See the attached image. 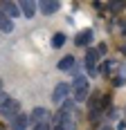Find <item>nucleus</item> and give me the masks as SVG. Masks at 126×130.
Segmentation results:
<instances>
[{"label":"nucleus","mask_w":126,"mask_h":130,"mask_svg":"<svg viewBox=\"0 0 126 130\" xmlns=\"http://www.w3.org/2000/svg\"><path fill=\"white\" fill-rule=\"evenodd\" d=\"M20 115V103L16 101V99H11V96H7L2 103H0V117L9 119L11 121L14 117H18Z\"/></svg>","instance_id":"f257e3e1"},{"label":"nucleus","mask_w":126,"mask_h":130,"mask_svg":"<svg viewBox=\"0 0 126 130\" xmlns=\"http://www.w3.org/2000/svg\"><path fill=\"white\" fill-rule=\"evenodd\" d=\"M72 92H74L77 101H86L88 99V78L86 76H77L72 83Z\"/></svg>","instance_id":"f03ea898"},{"label":"nucleus","mask_w":126,"mask_h":130,"mask_svg":"<svg viewBox=\"0 0 126 130\" xmlns=\"http://www.w3.org/2000/svg\"><path fill=\"white\" fill-rule=\"evenodd\" d=\"M70 90H72V85H68V83H59V85L54 88V92H52V101H54V103H63L65 96L70 94Z\"/></svg>","instance_id":"7ed1b4c3"},{"label":"nucleus","mask_w":126,"mask_h":130,"mask_svg":"<svg viewBox=\"0 0 126 130\" xmlns=\"http://www.w3.org/2000/svg\"><path fill=\"white\" fill-rule=\"evenodd\" d=\"M97 58H99V52L97 50H88V54H86V70H88L90 76L97 74Z\"/></svg>","instance_id":"20e7f679"},{"label":"nucleus","mask_w":126,"mask_h":130,"mask_svg":"<svg viewBox=\"0 0 126 130\" xmlns=\"http://www.w3.org/2000/svg\"><path fill=\"white\" fill-rule=\"evenodd\" d=\"M29 121H34V126L36 123H45V121H50V112L45 108H34V112L29 115Z\"/></svg>","instance_id":"39448f33"},{"label":"nucleus","mask_w":126,"mask_h":130,"mask_svg":"<svg viewBox=\"0 0 126 130\" xmlns=\"http://www.w3.org/2000/svg\"><path fill=\"white\" fill-rule=\"evenodd\" d=\"M9 128H11V130H27V128H29V117H27V115L14 117L11 121H9Z\"/></svg>","instance_id":"423d86ee"},{"label":"nucleus","mask_w":126,"mask_h":130,"mask_svg":"<svg viewBox=\"0 0 126 130\" xmlns=\"http://www.w3.org/2000/svg\"><path fill=\"white\" fill-rule=\"evenodd\" d=\"M18 7H20V11H23L25 18H34V16H36V2H32V0L18 2Z\"/></svg>","instance_id":"0eeeda50"},{"label":"nucleus","mask_w":126,"mask_h":130,"mask_svg":"<svg viewBox=\"0 0 126 130\" xmlns=\"http://www.w3.org/2000/svg\"><path fill=\"white\" fill-rule=\"evenodd\" d=\"M18 9H20V7H18L16 2H7V0L0 2V11L5 13L7 18H16V16H18Z\"/></svg>","instance_id":"6e6552de"},{"label":"nucleus","mask_w":126,"mask_h":130,"mask_svg":"<svg viewBox=\"0 0 126 130\" xmlns=\"http://www.w3.org/2000/svg\"><path fill=\"white\" fill-rule=\"evenodd\" d=\"M74 43H77V47H88L90 43H92V31H90V29L81 31V34L74 38Z\"/></svg>","instance_id":"1a4fd4ad"},{"label":"nucleus","mask_w":126,"mask_h":130,"mask_svg":"<svg viewBox=\"0 0 126 130\" xmlns=\"http://www.w3.org/2000/svg\"><path fill=\"white\" fill-rule=\"evenodd\" d=\"M38 9L43 11V16H52L54 11H59V2H38Z\"/></svg>","instance_id":"9d476101"},{"label":"nucleus","mask_w":126,"mask_h":130,"mask_svg":"<svg viewBox=\"0 0 126 130\" xmlns=\"http://www.w3.org/2000/svg\"><path fill=\"white\" fill-rule=\"evenodd\" d=\"M72 67H74V56H65L56 65V70H61V72H72Z\"/></svg>","instance_id":"9b49d317"},{"label":"nucleus","mask_w":126,"mask_h":130,"mask_svg":"<svg viewBox=\"0 0 126 130\" xmlns=\"http://www.w3.org/2000/svg\"><path fill=\"white\" fill-rule=\"evenodd\" d=\"M0 31H5V34H11V31H14V23H11V18H7L2 11H0Z\"/></svg>","instance_id":"f8f14e48"},{"label":"nucleus","mask_w":126,"mask_h":130,"mask_svg":"<svg viewBox=\"0 0 126 130\" xmlns=\"http://www.w3.org/2000/svg\"><path fill=\"white\" fill-rule=\"evenodd\" d=\"M63 43H65V36L63 34H54L52 36V47H63Z\"/></svg>","instance_id":"ddd939ff"},{"label":"nucleus","mask_w":126,"mask_h":130,"mask_svg":"<svg viewBox=\"0 0 126 130\" xmlns=\"http://www.w3.org/2000/svg\"><path fill=\"white\" fill-rule=\"evenodd\" d=\"M34 130H52V126H50V121H45V123H36Z\"/></svg>","instance_id":"4468645a"},{"label":"nucleus","mask_w":126,"mask_h":130,"mask_svg":"<svg viewBox=\"0 0 126 130\" xmlns=\"http://www.w3.org/2000/svg\"><path fill=\"white\" fill-rule=\"evenodd\" d=\"M122 7H124V2H110V9H113V11H119Z\"/></svg>","instance_id":"2eb2a0df"},{"label":"nucleus","mask_w":126,"mask_h":130,"mask_svg":"<svg viewBox=\"0 0 126 130\" xmlns=\"http://www.w3.org/2000/svg\"><path fill=\"white\" fill-rule=\"evenodd\" d=\"M52 130H63V126H61V123H54V128H52Z\"/></svg>","instance_id":"dca6fc26"},{"label":"nucleus","mask_w":126,"mask_h":130,"mask_svg":"<svg viewBox=\"0 0 126 130\" xmlns=\"http://www.w3.org/2000/svg\"><path fill=\"white\" fill-rule=\"evenodd\" d=\"M101 130H110V128H108V126H106V128H101Z\"/></svg>","instance_id":"f3484780"},{"label":"nucleus","mask_w":126,"mask_h":130,"mask_svg":"<svg viewBox=\"0 0 126 130\" xmlns=\"http://www.w3.org/2000/svg\"><path fill=\"white\" fill-rule=\"evenodd\" d=\"M0 88H2V78H0Z\"/></svg>","instance_id":"a211bd4d"},{"label":"nucleus","mask_w":126,"mask_h":130,"mask_svg":"<svg viewBox=\"0 0 126 130\" xmlns=\"http://www.w3.org/2000/svg\"><path fill=\"white\" fill-rule=\"evenodd\" d=\"M124 54H126V45H124Z\"/></svg>","instance_id":"6ab92c4d"}]
</instances>
